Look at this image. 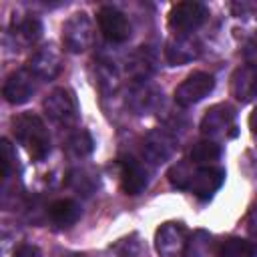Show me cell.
Segmentation results:
<instances>
[{
  "mask_svg": "<svg viewBox=\"0 0 257 257\" xmlns=\"http://www.w3.org/2000/svg\"><path fill=\"white\" fill-rule=\"evenodd\" d=\"M12 133L16 141L28 151L32 161L40 163L50 153V137L38 114H32V112L18 114L12 120Z\"/></svg>",
  "mask_w": 257,
  "mask_h": 257,
  "instance_id": "obj_1",
  "label": "cell"
},
{
  "mask_svg": "<svg viewBox=\"0 0 257 257\" xmlns=\"http://www.w3.org/2000/svg\"><path fill=\"white\" fill-rule=\"evenodd\" d=\"M209 16V8L203 2H177L169 10V28L179 36H187L197 30Z\"/></svg>",
  "mask_w": 257,
  "mask_h": 257,
  "instance_id": "obj_2",
  "label": "cell"
},
{
  "mask_svg": "<svg viewBox=\"0 0 257 257\" xmlns=\"http://www.w3.org/2000/svg\"><path fill=\"white\" fill-rule=\"evenodd\" d=\"M42 108L46 116L60 126H70L78 118V104L74 94L68 88H54L42 100Z\"/></svg>",
  "mask_w": 257,
  "mask_h": 257,
  "instance_id": "obj_3",
  "label": "cell"
},
{
  "mask_svg": "<svg viewBox=\"0 0 257 257\" xmlns=\"http://www.w3.org/2000/svg\"><path fill=\"white\" fill-rule=\"evenodd\" d=\"M201 133L215 141V139H221V137H235L237 131H235V110L231 104L227 102H219L215 106H211L203 120H201Z\"/></svg>",
  "mask_w": 257,
  "mask_h": 257,
  "instance_id": "obj_4",
  "label": "cell"
},
{
  "mask_svg": "<svg viewBox=\"0 0 257 257\" xmlns=\"http://www.w3.org/2000/svg\"><path fill=\"white\" fill-rule=\"evenodd\" d=\"M92 22L86 12H76L62 24V44L68 52H84L92 44Z\"/></svg>",
  "mask_w": 257,
  "mask_h": 257,
  "instance_id": "obj_5",
  "label": "cell"
},
{
  "mask_svg": "<svg viewBox=\"0 0 257 257\" xmlns=\"http://www.w3.org/2000/svg\"><path fill=\"white\" fill-rule=\"evenodd\" d=\"M215 86V78L209 72H193L175 88V102L181 106H191L203 100Z\"/></svg>",
  "mask_w": 257,
  "mask_h": 257,
  "instance_id": "obj_6",
  "label": "cell"
},
{
  "mask_svg": "<svg viewBox=\"0 0 257 257\" xmlns=\"http://www.w3.org/2000/svg\"><path fill=\"white\" fill-rule=\"evenodd\" d=\"M36 92V76L28 68H20L8 74L2 94L10 104H24Z\"/></svg>",
  "mask_w": 257,
  "mask_h": 257,
  "instance_id": "obj_7",
  "label": "cell"
},
{
  "mask_svg": "<svg viewBox=\"0 0 257 257\" xmlns=\"http://www.w3.org/2000/svg\"><path fill=\"white\" fill-rule=\"evenodd\" d=\"M26 68L36 76V78H42V80H52L60 68H62V58H60V52L56 50V46L52 44H46V46H40L36 48L28 62H26Z\"/></svg>",
  "mask_w": 257,
  "mask_h": 257,
  "instance_id": "obj_8",
  "label": "cell"
},
{
  "mask_svg": "<svg viewBox=\"0 0 257 257\" xmlns=\"http://www.w3.org/2000/svg\"><path fill=\"white\" fill-rule=\"evenodd\" d=\"M225 181V171L219 167H199L195 169L191 183H189V191L201 199V201H209L223 185Z\"/></svg>",
  "mask_w": 257,
  "mask_h": 257,
  "instance_id": "obj_9",
  "label": "cell"
},
{
  "mask_svg": "<svg viewBox=\"0 0 257 257\" xmlns=\"http://www.w3.org/2000/svg\"><path fill=\"white\" fill-rule=\"evenodd\" d=\"M187 233L177 223H165L155 233V247L163 257H177L187 249Z\"/></svg>",
  "mask_w": 257,
  "mask_h": 257,
  "instance_id": "obj_10",
  "label": "cell"
},
{
  "mask_svg": "<svg viewBox=\"0 0 257 257\" xmlns=\"http://www.w3.org/2000/svg\"><path fill=\"white\" fill-rule=\"evenodd\" d=\"M98 26L102 36L110 42H124L131 36V24L126 16L112 6H102L98 10Z\"/></svg>",
  "mask_w": 257,
  "mask_h": 257,
  "instance_id": "obj_11",
  "label": "cell"
},
{
  "mask_svg": "<svg viewBox=\"0 0 257 257\" xmlns=\"http://www.w3.org/2000/svg\"><path fill=\"white\" fill-rule=\"evenodd\" d=\"M149 179L145 167L135 159H122L120 161V187L126 195H139L145 191Z\"/></svg>",
  "mask_w": 257,
  "mask_h": 257,
  "instance_id": "obj_12",
  "label": "cell"
},
{
  "mask_svg": "<svg viewBox=\"0 0 257 257\" xmlns=\"http://www.w3.org/2000/svg\"><path fill=\"white\" fill-rule=\"evenodd\" d=\"M201 48H199V42L193 40L189 34L187 36H177V38H171L167 42V48H165V56L167 60L177 66V64H187L191 60H195L199 56Z\"/></svg>",
  "mask_w": 257,
  "mask_h": 257,
  "instance_id": "obj_13",
  "label": "cell"
},
{
  "mask_svg": "<svg viewBox=\"0 0 257 257\" xmlns=\"http://www.w3.org/2000/svg\"><path fill=\"white\" fill-rule=\"evenodd\" d=\"M231 94L241 102H247L253 96H257V68L255 66L247 64L235 70L231 78Z\"/></svg>",
  "mask_w": 257,
  "mask_h": 257,
  "instance_id": "obj_14",
  "label": "cell"
},
{
  "mask_svg": "<svg viewBox=\"0 0 257 257\" xmlns=\"http://www.w3.org/2000/svg\"><path fill=\"white\" fill-rule=\"evenodd\" d=\"M10 34L18 46H32L42 36V22L36 16H24L20 20L14 18Z\"/></svg>",
  "mask_w": 257,
  "mask_h": 257,
  "instance_id": "obj_15",
  "label": "cell"
},
{
  "mask_svg": "<svg viewBox=\"0 0 257 257\" xmlns=\"http://www.w3.org/2000/svg\"><path fill=\"white\" fill-rule=\"evenodd\" d=\"M48 215L58 227H70L80 219V207L72 199H58L48 207Z\"/></svg>",
  "mask_w": 257,
  "mask_h": 257,
  "instance_id": "obj_16",
  "label": "cell"
},
{
  "mask_svg": "<svg viewBox=\"0 0 257 257\" xmlns=\"http://www.w3.org/2000/svg\"><path fill=\"white\" fill-rule=\"evenodd\" d=\"M219 157H221V147L211 139L195 143L189 151V161L197 167H209V163L217 161Z\"/></svg>",
  "mask_w": 257,
  "mask_h": 257,
  "instance_id": "obj_17",
  "label": "cell"
},
{
  "mask_svg": "<svg viewBox=\"0 0 257 257\" xmlns=\"http://www.w3.org/2000/svg\"><path fill=\"white\" fill-rule=\"evenodd\" d=\"M171 145L173 143H171V139L167 135L153 133V135H149V139L145 143V155L149 159H153V163H161L163 159H167L171 155V151H173Z\"/></svg>",
  "mask_w": 257,
  "mask_h": 257,
  "instance_id": "obj_18",
  "label": "cell"
},
{
  "mask_svg": "<svg viewBox=\"0 0 257 257\" xmlns=\"http://www.w3.org/2000/svg\"><path fill=\"white\" fill-rule=\"evenodd\" d=\"M255 255H257V251H255L253 243H249L245 239H237V237L225 239L217 251V257H255Z\"/></svg>",
  "mask_w": 257,
  "mask_h": 257,
  "instance_id": "obj_19",
  "label": "cell"
},
{
  "mask_svg": "<svg viewBox=\"0 0 257 257\" xmlns=\"http://www.w3.org/2000/svg\"><path fill=\"white\" fill-rule=\"evenodd\" d=\"M66 149H68V153L74 155V157H86V155L92 153L94 141H92V137H90L88 131H82V128H80V131H76V133H72V135L68 137Z\"/></svg>",
  "mask_w": 257,
  "mask_h": 257,
  "instance_id": "obj_20",
  "label": "cell"
},
{
  "mask_svg": "<svg viewBox=\"0 0 257 257\" xmlns=\"http://www.w3.org/2000/svg\"><path fill=\"white\" fill-rule=\"evenodd\" d=\"M191 165H193V163L187 161V163H177V165L171 167V171H169V181H171L173 187H177V189H187V187H189L191 177H193V173H195V169H193Z\"/></svg>",
  "mask_w": 257,
  "mask_h": 257,
  "instance_id": "obj_21",
  "label": "cell"
},
{
  "mask_svg": "<svg viewBox=\"0 0 257 257\" xmlns=\"http://www.w3.org/2000/svg\"><path fill=\"white\" fill-rule=\"evenodd\" d=\"M118 257H147V249L137 237H128L118 245Z\"/></svg>",
  "mask_w": 257,
  "mask_h": 257,
  "instance_id": "obj_22",
  "label": "cell"
},
{
  "mask_svg": "<svg viewBox=\"0 0 257 257\" xmlns=\"http://www.w3.org/2000/svg\"><path fill=\"white\" fill-rule=\"evenodd\" d=\"M0 149H2V179H8L12 167H16V153L6 139L2 141Z\"/></svg>",
  "mask_w": 257,
  "mask_h": 257,
  "instance_id": "obj_23",
  "label": "cell"
},
{
  "mask_svg": "<svg viewBox=\"0 0 257 257\" xmlns=\"http://www.w3.org/2000/svg\"><path fill=\"white\" fill-rule=\"evenodd\" d=\"M243 56H245V60H247L249 66H255L257 68V32H253L249 36V40L245 42Z\"/></svg>",
  "mask_w": 257,
  "mask_h": 257,
  "instance_id": "obj_24",
  "label": "cell"
},
{
  "mask_svg": "<svg viewBox=\"0 0 257 257\" xmlns=\"http://www.w3.org/2000/svg\"><path fill=\"white\" fill-rule=\"evenodd\" d=\"M14 257H42L40 249L36 245H30V243H24L20 245L16 251H14Z\"/></svg>",
  "mask_w": 257,
  "mask_h": 257,
  "instance_id": "obj_25",
  "label": "cell"
},
{
  "mask_svg": "<svg viewBox=\"0 0 257 257\" xmlns=\"http://www.w3.org/2000/svg\"><path fill=\"white\" fill-rule=\"evenodd\" d=\"M247 227H249L251 235H257V205L251 209V213L247 217Z\"/></svg>",
  "mask_w": 257,
  "mask_h": 257,
  "instance_id": "obj_26",
  "label": "cell"
},
{
  "mask_svg": "<svg viewBox=\"0 0 257 257\" xmlns=\"http://www.w3.org/2000/svg\"><path fill=\"white\" fill-rule=\"evenodd\" d=\"M249 128H251V135H253V139H255V143H257V108L251 112V116H249Z\"/></svg>",
  "mask_w": 257,
  "mask_h": 257,
  "instance_id": "obj_27",
  "label": "cell"
},
{
  "mask_svg": "<svg viewBox=\"0 0 257 257\" xmlns=\"http://www.w3.org/2000/svg\"><path fill=\"white\" fill-rule=\"evenodd\" d=\"M74 257H82V255H74Z\"/></svg>",
  "mask_w": 257,
  "mask_h": 257,
  "instance_id": "obj_28",
  "label": "cell"
}]
</instances>
